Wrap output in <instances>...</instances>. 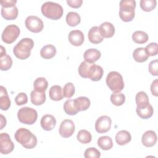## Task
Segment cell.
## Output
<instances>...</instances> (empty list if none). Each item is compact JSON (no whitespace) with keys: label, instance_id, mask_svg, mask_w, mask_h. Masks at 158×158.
Masks as SVG:
<instances>
[{"label":"cell","instance_id":"obj_1","mask_svg":"<svg viewBox=\"0 0 158 158\" xmlns=\"http://www.w3.org/2000/svg\"><path fill=\"white\" fill-rule=\"evenodd\" d=\"M15 140L26 149H33L37 144V138L30 130L25 128H19L15 135Z\"/></svg>","mask_w":158,"mask_h":158},{"label":"cell","instance_id":"obj_2","mask_svg":"<svg viewBox=\"0 0 158 158\" xmlns=\"http://www.w3.org/2000/svg\"><path fill=\"white\" fill-rule=\"evenodd\" d=\"M34 42L29 38H22L14 47L13 52L16 57L24 60L27 59L31 54V50L33 48Z\"/></svg>","mask_w":158,"mask_h":158},{"label":"cell","instance_id":"obj_3","mask_svg":"<svg viewBox=\"0 0 158 158\" xmlns=\"http://www.w3.org/2000/svg\"><path fill=\"white\" fill-rule=\"evenodd\" d=\"M41 12L43 15L51 20H58L62 17L64 10L61 5L58 3L48 1L41 6Z\"/></svg>","mask_w":158,"mask_h":158},{"label":"cell","instance_id":"obj_4","mask_svg":"<svg viewBox=\"0 0 158 158\" xmlns=\"http://www.w3.org/2000/svg\"><path fill=\"white\" fill-rule=\"evenodd\" d=\"M119 17L125 22H131L135 17L136 1L135 0H122L119 3Z\"/></svg>","mask_w":158,"mask_h":158},{"label":"cell","instance_id":"obj_5","mask_svg":"<svg viewBox=\"0 0 158 158\" xmlns=\"http://www.w3.org/2000/svg\"><path fill=\"white\" fill-rule=\"evenodd\" d=\"M106 81L107 86L114 93L120 92L124 88L123 77L118 72L112 71L109 72L107 75Z\"/></svg>","mask_w":158,"mask_h":158},{"label":"cell","instance_id":"obj_6","mask_svg":"<svg viewBox=\"0 0 158 158\" xmlns=\"http://www.w3.org/2000/svg\"><path fill=\"white\" fill-rule=\"evenodd\" d=\"M17 117L20 122L26 125H32L37 120L38 113L31 107H23L20 108L17 112Z\"/></svg>","mask_w":158,"mask_h":158},{"label":"cell","instance_id":"obj_7","mask_svg":"<svg viewBox=\"0 0 158 158\" xmlns=\"http://www.w3.org/2000/svg\"><path fill=\"white\" fill-rule=\"evenodd\" d=\"M20 33V31L19 27L14 24L9 25L4 28L2 33V40L7 44H11L17 40Z\"/></svg>","mask_w":158,"mask_h":158},{"label":"cell","instance_id":"obj_8","mask_svg":"<svg viewBox=\"0 0 158 158\" xmlns=\"http://www.w3.org/2000/svg\"><path fill=\"white\" fill-rule=\"evenodd\" d=\"M26 28L33 33H39L44 28L43 20L35 15H30L25 20Z\"/></svg>","mask_w":158,"mask_h":158},{"label":"cell","instance_id":"obj_9","mask_svg":"<svg viewBox=\"0 0 158 158\" xmlns=\"http://www.w3.org/2000/svg\"><path fill=\"white\" fill-rule=\"evenodd\" d=\"M14 148V144L7 133H1L0 135V152L2 154L10 153Z\"/></svg>","mask_w":158,"mask_h":158},{"label":"cell","instance_id":"obj_10","mask_svg":"<svg viewBox=\"0 0 158 158\" xmlns=\"http://www.w3.org/2000/svg\"><path fill=\"white\" fill-rule=\"evenodd\" d=\"M112 120L107 115L99 117L95 122L96 131L99 133H104L107 132L111 127Z\"/></svg>","mask_w":158,"mask_h":158},{"label":"cell","instance_id":"obj_11","mask_svg":"<svg viewBox=\"0 0 158 158\" xmlns=\"http://www.w3.org/2000/svg\"><path fill=\"white\" fill-rule=\"evenodd\" d=\"M75 130V127L73 122L70 119H65L60 123L59 132L62 137L69 138L73 134Z\"/></svg>","mask_w":158,"mask_h":158},{"label":"cell","instance_id":"obj_12","mask_svg":"<svg viewBox=\"0 0 158 158\" xmlns=\"http://www.w3.org/2000/svg\"><path fill=\"white\" fill-rule=\"evenodd\" d=\"M12 65V60L10 56L6 54V49L1 46V54H0V69L2 71L8 70L11 68Z\"/></svg>","mask_w":158,"mask_h":158},{"label":"cell","instance_id":"obj_13","mask_svg":"<svg viewBox=\"0 0 158 158\" xmlns=\"http://www.w3.org/2000/svg\"><path fill=\"white\" fill-rule=\"evenodd\" d=\"M68 39L71 44L75 46H81L85 40L83 32L79 30H72L68 36Z\"/></svg>","mask_w":158,"mask_h":158},{"label":"cell","instance_id":"obj_14","mask_svg":"<svg viewBox=\"0 0 158 158\" xmlns=\"http://www.w3.org/2000/svg\"><path fill=\"white\" fill-rule=\"evenodd\" d=\"M104 73L103 69L98 65L96 64H91L88 73V78H89L91 80L94 81H99L101 78L102 77Z\"/></svg>","mask_w":158,"mask_h":158},{"label":"cell","instance_id":"obj_15","mask_svg":"<svg viewBox=\"0 0 158 158\" xmlns=\"http://www.w3.org/2000/svg\"><path fill=\"white\" fill-rule=\"evenodd\" d=\"M157 135L152 130L146 131L142 136L141 142L143 144L148 148L152 147L155 145L157 142Z\"/></svg>","mask_w":158,"mask_h":158},{"label":"cell","instance_id":"obj_16","mask_svg":"<svg viewBox=\"0 0 158 158\" xmlns=\"http://www.w3.org/2000/svg\"><path fill=\"white\" fill-rule=\"evenodd\" d=\"M56 120L55 117L50 114L43 115L41 119L40 125L41 128L46 131L52 130L56 126Z\"/></svg>","mask_w":158,"mask_h":158},{"label":"cell","instance_id":"obj_17","mask_svg":"<svg viewBox=\"0 0 158 158\" xmlns=\"http://www.w3.org/2000/svg\"><path fill=\"white\" fill-rule=\"evenodd\" d=\"M99 30L101 36L106 38L112 37L115 33V27L114 25L108 22L102 23L99 27Z\"/></svg>","mask_w":158,"mask_h":158},{"label":"cell","instance_id":"obj_18","mask_svg":"<svg viewBox=\"0 0 158 158\" xmlns=\"http://www.w3.org/2000/svg\"><path fill=\"white\" fill-rule=\"evenodd\" d=\"M101 52L94 48L87 49L83 54V58L85 59V61L89 64H94L101 57Z\"/></svg>","mask_w":158,"mask_h":158},{"label":"cell","instance_id":"obj_19","mask_svg":"<svg viewBox=\"0 0 158 158\" xmlns=\"http://www.w3.org/2000/svg\"><path fill=\"white\" fill-rule=\"evenodd\" d=\"M88 37L89 41L93 44H99L101 43L104 39L99 32V27L98 26H94L89 29L88 33Z\"/></svg>","mask_w":158,"mask_h":158},{"label":"cell","instance_id":"obj_20","mask_svg":"<svg viewBox=\"0 0 158 158\" xmlns=\"http://www.w3.org/2000/svg\"><path fill=\"white\" fill-rule=\"evenodd\" d=\"M73 105L78 112L86 110L90 106V100L86 97L80 96L73 100Z\"/></svg>","mask_w":158,"mask_h":158},{"label":"cell","instance_id":"obj_21","mask_svg":"<svg viewBox=\"0 0 158 158\" xmlns=\"http://www.w3.org/2000/svg\"><path fill=\"white\" fill-rule=\"evenodd\" d=\"M10 106V100L9 98L6 89L0 86V108L2 110H7Z\"/></svg>","mask_w":158,"mask_h":158},{"label":"cell","instance_id":"obj_22","mask_svg":"<svg viewBox=\"0 0 158 158\" xmlns=\"http://www.w3.org/2000/svg\"><path fill=\"white\" fill-rule=\"evenodd\" d=\"M18 9L15 6L9 7H2L1 8V15L7 20H11L15 19L18 16Z\"/></svg>","mask_w":158,"mask_h":158},{"label":"cell","instance_id":"obj_23","mask_svg":"<svg viewBox=\"0 0 158 158\" xmlns=\"http://www.w3.org/2000/svg\"><path fill=\"white\" fill-rule=\"evenodd\" d=\"M131 136L127 130H120L115 135V141L120 146H123L130 142Z\"/></svg>","mask_w":158,"mask_h":158},{"label":"cell","instance_id":"obj_24","mask_svg":"<svg viewBox=\"0 0 158 158\" xmlns=\"http://www.w3.org/2000/svg\"><path fill=\"white\" fill-rule=\"evenodd\" d=\"M149 57L145 48H137L133 52V57L137 62H144L148 60Z\"/></svg>","mask_w":158,"mask_h":158},{"label":"cell","instance_id":"obj_25","mask_svg":"<svg viewBox=\"0 0 158 158\" xmlns=\"http://www.w3.org/2000/svg\"><path fill=\"white\" fill-rule=\"evenodd\" d=\"M31 102L35 106H40L44 103L46 101L45 92H38L34 89L30 93Z\"/></svg>","mask_w":158,"mask_h":158},{"label":"cell","instance_id":"obj_26","mask_svg":"<svg viewBox=\"0 0 158 158\" xmlns=\"http://www.w3.org/2000/svg\"><path fill=\"white\" fill-rule=\"evenodd\" d=\"M56 49L52 44H47L43 46L40 50V55L44 59H50L55 56Z\"/></svg>","mask_w":158,"mask_h":158},{"label":"cell","instance_id":"obj_27","mask_svg":"<svg viewBox=\"0 0 158 158\" xmlns=\"http://www.w3.org/2000/svg\"><path fill=\"white\" fill-rule=\"evenodd\" d=\"M49 96L52 101H58L62 100L64 98L63 91L61 86L59 85H53L49 91Z\"/></svg>","mask_w":158,"mask_h":158},{"label":"cell","instance_id":"obj_28","mask_svg":"<svg viewBox=\"0 0 158 158\" xmlns=\"http://www.w3.org/2000/svg\"><path fill=\"white\" fill-rule=\"evenodd\" d=\"M136 108H143L149 104V98L144 91L138 92L135 97Z\"/></svg>","mask_w":158,"mask_h":158},{"label":"cell","instance_id":"obj_29","mask_svg":"<svg viewBox=\"0 0 158 158\" xmlns=\"http://www.w3.org/2000/svg\"><path fill=\"white\" fill-rule=\"evenodd\" d=\"M98 145L102 150H109L113 146L112 138L108 136H101L98 139Z\"/></svg>","mask_w":158,"mask_h":158},{"label":"cell","instance_id":"obj_30","mask_svg":"<svg viewBox=\"0 0 158 158\" xmlns=\"http://www.w3.org/2000/svg\"><path fill=\"white\" fill-rule=\"evenodd\" d=\"M136 113L138 115L143 119L149 118L153 115L154 110L152 106L149 104L148 106L143 108H136Z\"/></svg>","mask_w":158,"mask_h":158},{"label":"cell","instance_id":"obj_31","mask_svg":"<svg viewBox=\"0 0 158 158\" xmlns=\"http://www.w3.org/2000/svg\"><path fill=\"white\" fill-rule=\"evenodd\" d=\"M48 86V82L44 77L37 78L33 83L34 90L38 92H45Z\"/></svg>","mask_w":158,"mask_h":158},{"label":"cell","instance_id":"obj_32","mask_svg":"<svg viewBox=\"0 0 158 158\" xmlns=\"http://www.w3.org/2000/svg\"><path fill=\"white\" fill-rule=\"evenodd\" d=\"M66 22L70 27H75L80 23V15L75 12H69L66 15Z\"/></svg>","mask_w":158,"mask_h":158},{"label":"cell","instance_id":"obj_33","mask_svg":"<svg viewBox=\"0 0 158 158\" xmlns=\"http://www.w3.org/2000/svg\"><path fill=\"white\" fill-rule=\"evenodd\" d=\"M149 36L148 34L143 31H135L132 35L133 41L138 44H144L148 41Z\"/></svg>","mask_w":158,"mask_h":158},{"label":"cell","instance_id":"obj_34","mask_svg":"<svg viewBox=\"0 0 158 158\" xmlns=\"http://www.w3.org/2000/svg\"><path fill=\"white\" fill-rule=\"evenodd\" d=\"M77 140L83 144H88L91 142L92 136L90 132L86 130H81L78 132L77 136Z\"/></svg>","mask_w":158,"mask_h":158},{"label":"cell","instance_id":"obj_35","mask_svg":"<svg viewBox=\"0 0 158 158\" xmlns=\"http://www.w3.org/2000/svg\"><path fill=\"white\" fill-rule=\"evenodd\" d=\"M110 101L114 105L116 106H120L125 102V96L124 94L120 92L113 93L110 95Z\"/></svg>","mask_w":158,"mask_h":158},{"label":"cell","instance_id":"obj_36","mask_svg":"<svg viewBox=\"0 0 158 158\" xmlns=\"http://www.w3.org/2000/svg\"><path fill=\"white\" fill-rule=\"evenodd\" d=\"M157 1L156 0H141L140 7L145 12H150L155 9Z\"/></svg>","mask_w":158,"mask_h":158},{"label":"cell","instance_id":"obj_37","mask_svg":"<svg viewBox=\"0 0 158 158\" xmlns=\"http://www.w3.org/2000/svg\"><path fill=\"white\" fill-rule=\"evenodd\" d=\"M64 110L67 115H74L78 113L73 105V99H68L64 104Z\"/></svg>","mask_w":158,"mask_h":158},{"label":"cell","instance_id":"obj_38","mask_svg":"<svg viewBox=\"0 0 158 158\" xmlns=\"http://www.w3.org/2000/svg\"><path fill=\"white\" fill-rule=\"evenodd\" d=\"M75 93V86L72 83H67L63 88V94L65 98H70Z\"/></svg>","mask_w":158,"mask_h":158},{"label":"cell","instance_id":"obj_39","mask_svg":"<svg viewBox=\"0 0 158 158\" xmlns=\"http://www.w3.org/2000/svg\"><path fill=\"white\" fill-rule=\"evenodd\" d=\"M91 64H89L85 61H83L80 65L78 67V73L79 75L85 78H88V71H89V67L91 65Z\"/></svg>","mask_w":158,"mask_h":158},{"label":"cell","instance_id":"obj_40","mask_svg":"<svg viewBox=\"0 0 158 158\" xmlns=\"http://www.w3.org/2000/svg\"><path fill=\"white\" fill-rule=\"evenodd\" d=\"M84 156L86 158H99L101 152L95 148H89L85 150Z\"/></svg>","mask_w":158,"mask_h":158},{"label":"cell","instance_id":"obj_41","mask_svg":"<svg viewBox=\"0 0 158 158\" xmlns=\"http://www.w3.org/2000/svg\"><path fill=\"white\" fill-rule=\"evenodd\" d=\"M145 49L149 56H156L158 52L157 44L156 43H151L146 46Z\"/></svg>","mask_w":158,"mask_h":158},{"label":"cell","instance_id":"obj_42","mask_svg":"<svg viewBox=\"0 0 158 158\" xmlns=\"http://www.w3.org/2000/svg\"><path fill=\"white\" fill-rule=\"evenodd\" d=\"M15 102L17 106H22L27 104L28 102L27 95L25 93H19L15 98Z\"/></svg>","mask_w":158,"mask_h":158},{"label":"cell","instance_id":"obj_43","mask_svg":"<svg viewBox=\"0 0 158 158\" xmlns=\"http://www.w3.org/2000/svg\"><path fill=\"white\" fill-rule=\"evenodd\" d=\"M149 72L154 76H157L158 75V60L155 59L152 60L149 64Z\"/></svg>","mask_w":158,"mask_h":158},{"label":"cell","instance_id":"obj_44","mask_svg":"<svg viewBox=\"0 0 158 158\" xmlns=\"http://www.w3.org/2000/svg\"><path fill=\"white\" fill-rule=\"evenodd\" d=\"M67 4L73 8H79L81 7L83 1L82 0H67Z\"/></svg>","mask_w":158,"mask_h":158},{"label":"cell","instance_id":"obj_45","mask_svg":"<svg viewBox=\"0 0 158 158\" xmlns=\"http://www.w3.org/2000/svg\"><path fill=\"white\" fill-rule=\"evenodd\" d=\"M2 7H9L15 6L17 3L16 0H1L0 1Z\"/></svg>","mask_w":158,"mask_h":158},{"label":"cell","instance_id":"obj_46","mask_svg":"<svg viewBox=\"0 0 158 158\" xmlns=\"http://www.w3.org/2000/svg\"><path fill=\"white\" fill-rule=\"evenodd\" d=\"M151 91L152 94L155 96H158V80L157 79L154 80L151 85Z\"/></svg>","mask_w":158,"mask_h":158},{"label":"cell","instance_id":"obj_47","mask_svg":"<svg viewBox=\"0 0 158 158\" xmlns=\"http://www.w3.org/2000/svg\"><path fill=\"white\" fill-rule=\"evenodd\" d=\"M0 116H1V128L0 129L2 130L3 127H5L6 125V119L2 114H1Z\"/></svg>","mask_w":158,"mask_h":158}]
</instances>
